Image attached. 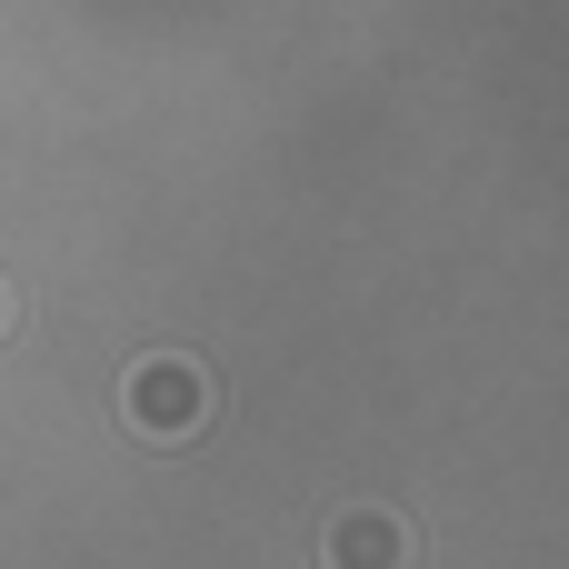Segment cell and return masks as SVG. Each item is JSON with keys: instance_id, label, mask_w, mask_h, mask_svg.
Wrapping results in <instances>:
<instances>
[{"instance_id": "cell-2", "label": "cell", "mask_w": 569, "mask_h": 569, "mask_svg": "<svg viewBox=\"0 0 569 569\" xmlns=\"http://www.w3.org/2000/svg\"><path fill=\"white\" fill-rule=\"evenodd\" d=\"M320 560H330V569H400V560H410V530L380 520V510H350V520L320 540Z\"/></svg>"}, {"instance_id": "cell-3", "label": "cell", "mask_w": 569, "mask_h": 569, "mask_svg": "<svg viewBox=\"0 0 569 569\" xmlns=\"http://www.w3.org/2000/svg\"><path fill=\"white\" fill-rule=\"evenodd\" d=\"M0 320H10V290H0Z\"/></svg>"}, {"instance_id": "cell-1", "label": "cell", "mask_w": 569, "mask_h": 569, "mask_svg": "<svg viewBox=\"0 0 569 569\" xmlns=\"http://www.w3.org/2000/svg\"><path fill=\"white\" fill-rule=\"evenodd\" d=\"M200 420H210V370H200V360L160 350V360L130 370V430H140V440H190Z\"/></svg>"}]
</instances>
